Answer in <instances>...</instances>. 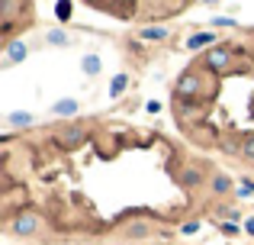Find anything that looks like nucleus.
Listing matches in <instances>:
<instances>
[{
	"label": "nucleus",
	"instance_id": "f257e3e1",
	"mask_svg": "<svg viewBox=\"0 0 254 245\" xmlns=\"http://www.w3.org/2000/svg\"><path fill=\"white\" fill-rule=\"evenodd\" d=\"M206 68H212V71H229L232 68V49H225V45L209 49V52H206Z\"/></svg>",
	"mask_w": 254,
	"mask_h": 245
},
{
	"label": "nucleus",
	"instance_id": "f03ea898",
	"mask_svg": "<svg viewBox=\"0 0 254 245\" xmlns=\"http://www.w3.org/2000/svg\"><path fill=\"white\" fill-rule=\"evenodd\" d=\"M26 55H29V45H26L23 39H10V42H6V52H3V65L26 62Z\"/></svg>",
	"mask_w": 254,
	"mask_h": 245
},
{
	"label": "nucleus",
	"instance_id": "7ed1b4c3",
	"mask_svg": "<svg viewBox=\"0 0 254 245\" xmlns=\"http://www.w3.org/2000/svg\"><path fill=\"white\" fill-rule=\"evenodd\" d=\"M10 229H13L16 236H32V233L39 229V216H36V213H19L16 220L10 223Z\"/></svg>",
	"mask_w": 254,
	"mask_h": 245
},
{
	"label": "nucleus",
	"instance_id": "20e7f679",
	"mask_svg": "<svg viewBox=\"0 0 254 245\" xmlns=\"http://www.w3.org/2000/svg\"><path fill=\"white\" fill-rule=\"evenodd\" d=\"M199 90H203L199 75H184V78L177 81V97H196Z\"/></svg>",
	"mask_w": 254,
	"mask_h": 245
},
{
	"label": "nucleus",
	"instance_id": "39448f33",
	"mask_svg": "<svg viewBox=\"0 0 254 245\" xmlns=\"http://www.w3.org/2000/svg\"><path fill=\"white\" fill-rule=\"evenodd\" d=\"M212 42H219L216 32H193L184 45H187V52H199V49H206V45H212ZM212 49H216V45H212Z\"/></svg>",
	"mask_w": 254,
	"mask_h": 245
},
{
	"label": "nucleus",
	"instance_id": "423d86ee",
	"mask_svg": "<svg viewBox=\"0 0 254 245\" xmlns=\"http://www.w3.org/2000/svg\"><path fill=\"white\" fill-rule=\"evenodd\" d=\"M100 68H103V58H100V55H93V52H90V55H84V58H81V71H84L87 78L100 75Z\"/></svg>",
	"mask_w": 254,
	"mask_h": 245
},
{
	"label": "nucleus",
	"instance_id": "0eeeda50",
	"mask_svg": "<svg viewBox=\"0 0 254 245\" xmlns=\"http://www.w3.org/2000/svg\"><path fill=\"white\" fill-rule=\"evenodd\" d=\"M32 120H36V116L26 113V110H13V113L6 116V123H10L13 129H26V126H32Z\"/></svg>",
	"mask_w": 254,
	"mask_h": 245
},
{
	"label": "nucleus",
	"instance_id": "6e6552de",
	"mask_svg": "<svg viewBox=\"0 0 254 245\" xmlns=\"http://www.w3.org/2000/svg\"><path fill=\"white\" fill-rule=\"evenodd\" d=\"M77 100H58V103H52V113L55 116H77Z\"/></svg>",
	"mask_w": 254,
	"mask_h": 245
},
{
	"label": "nucleus",
	"instance_id": "1a4fd4ad",
	"mask_svg": "<svg viewBox=\"0 0 254 245\" xmlns=\"http://www.w3.org/2000/svg\"><path fill=\"white\" fill-rule=\"evenodd\" d=\"M142 39L145 42H161V39H168V29H164V26H145Z\"/></svg>",
	"mask_w": 254,
	"mask_h": 245
},
{
	"label": "nucleus",
	"instance_id": "9d476101",
	"mask_svg": "<svg viewBox=\"0 0 254 245\" xmlns=\"http://www.w3.org/2000/svg\"><path fill=\"white\" fill-rule=\"evenodd\" d=\"M126 87H129V75H126V71H119V75L113 78V84H110V97H123Z\"/></svg>",
	"mask_w": 254,
	"mask_h": 245
},
{
	"label": "nucleus",
	"instance_id": "9b49d317",
	"mask_svg": "<svg viewBox=\"0 0 254 245\" xmlns=\"http://www.w3.org/2000/svg\"><path fill=\"white\" fill-rule=\"evenodd\" d=\"M45 42H49V45H58V49H62V45H68L71 39H68V32H64V29H52L49 36H45Z\"/></svg>",
	"mask_w": 254,
	"mask_h": 245
},
{
	"label": "nucleus",
	"instance_id": "f8f14e48",
	"mask_svg": "<svg viewBox=\"0 0 254 245\" xmlns=\"http://www.w3.org/2000/svg\"><path fill=\"white\" fill-rule=\"evenodd\" d=\"M62 142H64V145H77V142H84V129H77V126H71V129H64Z\"/></svg>",
	"mask_w": 254,
	"mask_h": 245
},
{
	"label": "nucleus",
	"instance_id": "ddd939ff",
	"mask_svg": "<svg viewBox=\"0 0 254 245\" xmlns=\"http://www.w3.org/2000/svg\"><path fill=\"white\" fill-rule=\"evenodd\" d=\"M212 190H216V194H229V190H232V177L216 174V177H212Z\"/></svg>",
	"mask_w": 254,
	"mask_h": 245
},
{
	"label": "nucleus",
	"instance_id": "4468645a",
	"mask_svg": "<svg viewBox=\"0 0 254 245\" xmlns=\"http://www.w3.org/2000/svg\"><path fill=\"white\" fill-rule=\"evenodd\" d=\"M242 158H245V162H254V136L245 139V145H242Z\"/></svg>",
	"mask_w": 254,
	"mask_h": 245
},
{
	"label": "nucleus",
	"instance_id": "2eb2a0df",
	"mask_svg": "<svg viewBox=\"0 0 254 245\" xmlns=\"http://www.w3.org/2000/svg\"><path fill=\"white\" fill-rule=\"evenodd\" d=\"M142 236H148V226H145V223H138V226L129 229V239H142Z\"/></svg>",
	"mask_w": 254,
	"mask_h": 245
},
{
	"label": "nucleus",
	"instance_id": "dca6fc26",
	"mask_svg": "<svg viewBox=\"0 0 254 245\" xmlns=\"http://www.w3.org/2000/svg\"><path fill=\"white\" fill-rule=\"evenodd\" d=\"M55 13H58V19L64 23V19L71 16V3H55Z\"/></svg>",
	"mask_w": 254,
	"mask_h": 245
},
{
	"label": "nucleus",
	"instance_id": "f3484780",
	"mask_svg": "<svg viewBox=\"0 0 254 245\" xmlns=\"http://www.w3.org/2000/svg\"><path fill=\"white\" fill-rule=\"evenodd\" d=\"M184 184H187V187L199 184V171H184Z\"/></svg>",
	"mask_w": 254,
	"mask_h": 245
},
{
	"label": "nucleus",
	"instance_id": "a211bd4d",
	"mask_svg": "<svg viewBox=\"0 0 254 245\" xmlns=\"http://www.w3.org/2000/svg\"><path fill=\"white\" fill-rule=\"evenodd\" d=\"M212 26H235L232 16H212Z\"/></svg>",
	"mask_w": 254,
	"mask_h": 245
},
{
	"label": "nucleus",
	"instance_id": "6ab92c4d",
	"mask_svg": "<svg viewBox=\"0 0 254 245\" xmlns=\"http://www.w3.org/2000/svg\"><path fill=\"white\" fill-rule=\"evenodd\" d=\"M222 233H225V236H238V233H242V229H238L235 223H222Z\"/></svg>",
	"mask_w": 254,
	"mask_h": 245
},
{
	"label": "nucleus",
	"instance_id": "aec40b11",
	"mask_svg": "<svg viewBox=\"0 0 254 245\" xmlns=\"http://www.w3.org/2000/svg\"><path fill=\"white\" fill-rule=\"evenodd\" d=\"M254 194V184L248 181V184H242V187H238V197H251Z\"/></svg>",
	"mask_w": 254,
	"mask_h": 245
},
{
	"label": "nucleus",
	"instance_id": "412c9836",
	"mask_svg": "<svg viewBox=\"0 0 254 245\" xmlns=\"http://www.w3.org/2000/svg\"><path fill=\"white\" fill-rule=\"evenodd\" d=\"M199 233V223H187L184 226V236H196Z\"/></svg>",
	"mask_w": 254,
	"mask_h": 245
},
{
	"label": "nucleus",
	"instance_id": "4be33fe9",
	"mask_svg": "<svg viewBox=\"0 0 254 245\" xmlns=\"http://www.w3.org/2000/svg\"><path fill=\"white\" fill-rule=\"evenodd\" d=\"M145 110H148V113H161V103H158V100H148V103H145Z\"/></svg>",
	"mask_w": 254,
	"mask_h": 245
},
{
	"label": "nucleus",
	"instance_id": "5701e85b",
	"mask_svg": "<svg viewBox=\"0 0 254 245\" xmlns=\"http://www.w3.org/2000/svg\"><path fill=\"white\" fill-rule=\"evenodd\" d=\"M245 233H248V236H254V220H245Z\"/></svg>",
	"mask_w": 254,
	"mask_h": 245
}]
</instances>
